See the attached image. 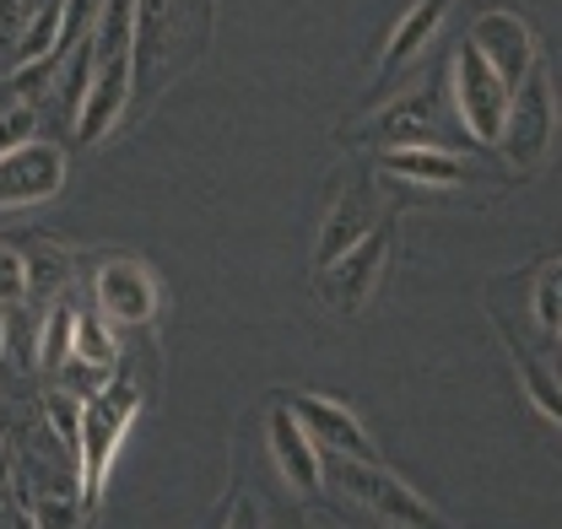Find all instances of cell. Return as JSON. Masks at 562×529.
Here are the masks:
<instances>
[{"instance_id": "cell-1", "label": "cell", "mask_w": 562, "mask_h": 529, "mask_svg": "<svg viewBox=\"0 0 562 529\" xmlns=\"http://www.w3.org/2000/svg\"><path fill=\"white\" fill-rule=\"evenodd\" d=\"M136 87V0H98L92 11V76L76 109V135L92 146L114 131L131 109Z\"/></svg>"}, {"instance_id": "cell-2", "label": "cell", "mask_w": 562, "mask_h": 529, "mask_svg": "<svg viewBox=\"0 0 562 529\" xmlns=\"http://www.w3.org/2000/svg\"><path fill=\"white\" fill-rule=\"evenodd\" d=\"M562 264L536 260L514 275H497L487 286L492 325L503 340H519L525 351L547 357L558 368V335H562Z\"/></svg>"}, {"instance_id": "cell-3", "label": "cell", "mask_w": 562, "mask_h": 529, "mask_svg": "<svg viewBox=\"0 0 562 529\" xmlns=\"http://www.w3.org/2000/svg\"><path fill=\"white\" fill-rule=\"evenodd\" d=\"M140 410V384L120 379L109 390H92L81 399V427H76V486H81V519L98 514L103 503V486H109V470L120 460V443L131 432Z\"/></svg>"}, {"instance_id": "cell-4", "label": "cell", "mask_w": 562, "mask_h": 529, "mask_svg": "<svg viewBox=\"0 0 562 529\" xmlns=\"http://www.w3.org/2000/svg\"><path fill=\"white\" fill-rule=\"evenodd\" d=\"M552 135H558V87H552V60L541 55L508 87V109H503L492 151H503V162L525 179V173H536L547 162Z\"/></svg>"}, {"instance_id": "cell-5", "label": "cell", "mask_w": 562, "mask_h": 529, "mask_svg": "<svg viewBox=\"0 0 562 529\" xmlns=\"http://www.w3.org/2000/svg\"><path fill=\"white\" fill-rule=\"evenodd\" d=\"M195 55H201L195 0H136V87L131 92H162Z\"/></svg>"}, {"instance_id": "cell-6", "label": "cell", "mask_w": 562, "mask_h": 529, "mask_svg": "<svg viewBox=\"0 0 562 529\" xmlns=\"http://www.w3.org/2000/svg\"><path fill=\"white\" fill-rule=\"evenodd\" d=\"M319 470L347 492L362 514H373L379 525H443V514L417 497L395 470H384L379 460H351V454H319Z\"/></svg>"}, {"instance_id": "cell-7", "label": "cell", "mask_w": 562, "mask_h": 529, "mask_svg": "<svg viewBox=\"0 0 562 529\" xmlns=\"http://www.w3.org/2000/svg\"><path fill=\"white\" fill-rule=\"evenodd\" d=\"M390 255H395V222L379 216L347 255H336L330 264H319V275H314L319 303L336 308V314H368V303H373L379 286H384Z\"/></svg>"}, {"instance_id": "cell-8", "label": "cell", "mask_w": 562, "mask_h": 529, "mask_svg": "<svg viewBox=\"0 0 562 529\" xmlns=\"http://www.w3.org/2000/svg\"><path fill=\"white\" fill-rule=\"evenodd\" d=\"M449 131L460 135L454 103L443 98V76H427L406 87L395 103H373V125L362 135L379 151H395V146H449Z\"/></svg>"}, {"instance_id": "cell-9", "label": "cell", "mask_w": 562, "mask_h": 529, "mask_svg": "<svg viewBox=\"0 0 562 529\" xmlns=\"http://www.w3.org/2000/svg\"><path fill=\"white\" fill-rule=\"evenodd\" d=\"M449 103H454V120H460V131L471 135L476 146H487L497 140V125H503V109H508V87L497 81V70L471 49V44H460L454 55H449Z\"/></svg>"}, {"instance_id": "cell-10", "label": "cell", "mask_w": 562, "mask_h": 529, "mask_svg": "<svg viewBox=\"0 0 562 529\" xmlns=\"http://www.w3.org/2000/svg\"><path fill=\"white\" fill-rule=\"evenodd\" d=\"M92 308L109 319V325H125V330H140L157 319L162 308V286L151 275L146 260H131V255H114L92 270Z\"/></svg>"}, {"instance_id": "cell-11", "label": "cell", "mask_w": 562, "mask_h": 529, "mask_svg": "<svg viewBox=\"0 0 562 529\" xmlns=\"http://www.w3.org/2000/svg\"><path fill=\"white\" fill-rule=\"evenodd\" d=\"M66 146L55 140H22L11 151H0V211H27V205H49L66 190Z\"/></svg>"}, {"instance_id": "cell-12", "label": "cell", "mask_w": 562, "mask_h": 529, "mask_svg": "<svg viewBox=\"0 0 562 529\" xmlns=\"http://www.w3.org/2000/svg\"><path fill=\"white\" fill-rule=\"evenodd\" d=\"M379 168L422 190H497V173L487 162L460 157L449 146H395V151H379Z\"/></svg>"}, {"instance_id": "cell-13", "label": "cell", "mask_w": 562, "mask_h": 529, "mask_svg": "<svg viewBox=\"0 0 562 529\" xmlns=\"http://www.w3.org/2000/svg\"><path fill=\"white\" fill-rule=\"evenodd\" d=\"M465 44H471V49L497 70V81H503V87H514L525 70L541 60V38H536V27H530L519 11H503V5L476 11V22H471Z\"/></svg>"}, {"instance_id": "cell-14", "label": "cell", "mask_w": 562, "mask_h": 529, "mask_svg": "<svg viewBox=\"0 0 562 529\" xmlns=\"http://www.w3.org/2000/svg\"><path fill=\"white\" fill-rule=\"evenodd\" d=\"M286 410L297 416V427L314 438V449L319 454H351V460H379V449H373V438H368V427L351 416L341 399H325V395H292L286 399Z\"/></svg>"}, {"instance_id": "cell-15", "label": "cell", "mask_w": 562, "mask_h": 529, "mask_svg": "<svg viewBox=\"0 0 562 529\" xmlns=\"http://www.w3.org/2000/svg\"><path fill=\"white\" fill-rule=\"evenodd\" d=\"M266 443H271V460H277V475L303 497V503H314L319 492H325V470H319V449H314V438L297 427V416L277 405L271 416H266Z\"/></svg>"}, {"instance_id": "cell-16", "label": "cell", "mask_w": 562, "mask_h": 529, "mask_svg": "<svg viewBox=\"0 0 562 529\" xmlns=\"http://www.w3.org/2000/svg\"><path fill=\"white\" fill-rule=\"evenodd\" d=\"M384 211H379V195H373V184L368 179H351L336 190V200L325 205V222H319V238H314V260L330 264L336 255H347L351 244L379 222Z\"/></svg>"}, {"instance_id": "cell-17", "label": "cell", "mask_w": 562, "mask_h": 529, "mask_svg": "<svg viewBox=\"0 0 562 529\" xmlns=\"http://www.w3.org/2000/svg\"><path fill=\"white\" fill-rule=\"evenodd\" d=\"M443 16H449V0H417L395 27H390V38H384V55H379V98L390 92V81L395 76H406V70L422 60V49L438 38V27H443ZM373 98V103H379Z\"/></svg>"}, {"instance_id": "cell-18", "label": "cell", "mask_w": 562, "mask_h": 529, "mask_svg": "<svg viewBox=\"0 0 562 529\" xmlns=\"http://www.w3.org/2000/svg\"><path fill=\"white\" fill-rule=\"evenodd\" d=\"M120 362V335L98 308H76V335H70L66 368L76 373H109Z\"/></svg>"}, {"instance_id": "cell-19", "label": "cell", "mask_w": 562, "mask_h": 529, "mask_svg": "<svg viewBox=\"0 0 562 529\" xmlns=\"http://www.w3.org/2000/svg\"><path fill=\"white\" fill-rule=\"evenodd\" d=\"M22 264H27V297H38L44 308L70 292V275H76V255L70 249L38 238L33 249H22Z\"/></svg>"}, {"instance_id": "cell-20", "label": "cell", "mask_w": 562, "mask_h": 529, "mask_svg": "<svg viewBox=\"0 0 562 529\" xmlns=\"http://www.w3.org/2000/svg\"><path fill=\"white\" fill-rule=\"evenodd\" d=\"M70 335H76V303L70 297H55L44 308V325H38V368L60 373L70 357Z\"/></svg>"}, {"instance_id": "cell-21", "label": "cell", "mask_w": 562, "mask_h": 529, "mask_svg": "<svg viewBox=\"0 0 562 529\" xmlns=\"http://www.w3.org/2000/svg\"><path fill=\"white\" fill-rule=\"evenodd\" d=\"M60 27H66V0H44V5L33 11V22H27V33H22V44H16V60H11V66H27V60L49 55V49H55V38H60Z\"/></svg>"}, {"instance_id": "cell-22", "label": "cell", "mask_w": 562, "mask_h": 529, "mask_svg": "<svg viewBox=\"0 0 562 529\" xmlns=\"http://www.w3.org/2000/svg\"><path fill=\"white\" fill-rule=\"evenodd\" d=\"M33 135H38V103L11 98V103L0 109V151H11V146L33 140Z\"/></svg>"}, {"instance_id": "cell-23", "label": "cell", "mask_w": 562, "mask_h": 529, "mask_svg": "<svg viewBox=\"0 0 562 529\" xmlns=\"http://www.w3.org/2000/svg\"><path fill=\"white\" fill-rule=\"evenodd\" d=\"M44 416H49V432L76 454V427H81V399H70L66 390H49L44 395Z\"/></svg>"}, {"instance_id": "cell-24", "label": "cell", "mask_w": 562, "mask_h": 529, "mask_svg": "<svg viewBox=\"0 0 562 529\" xmlns=\"http://www.w3.org/2000/svg\"><path fill=\"white\" fill-rule=\"evenodd\" d=\"M38 5L44 0H0V49H5V60H16V44H22V33H27Z\"/></svg>"}, {"instance_id": "cell-25", "label": "cell", "mask_w": 562, "mask_h": 529, "mask_svg": "<svg viewBox=\"0 0 562 529\" xmlns=\"http://www.w3.org/2000/svg\"><path fill=\"white\" fill-rule=\"evenodd\" d=\"M27 297V264H22V249L0 244V308L22 303Z\"/></svg>"}, {"instance_id": "cell-26", "label": "cell", "mask_w": 562, "mask_h": 529, "mask_svg": "<svg viewBox=\"0 0 562 529\" xmlns=\"http://www.w3.org/2000/svg\"><path fill=\"white\" fill-rule=\"evenodd\" d=\"M222 519H227V525H238V519H244V525H260V514H255V503H249V497H238V503H233V514H222Z\"/></svg>"}, {"instance_id": "cell-27", "label": "cell", "mask_w": 562, "mask_h": 529, "mask_svg": "<svg viewBox=\"0 0 562 529\" xmlns=\"http://www.w3.org/2000/svg\"><path fill=\"white\" fill-rule=\"evenodd\" d=\"M0 357H5V308H0Z\"/></svg>"}]
</instances>
